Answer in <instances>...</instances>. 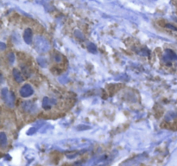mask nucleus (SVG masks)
<instances>
[{
	"label": "nucleus",
	"instance_id": "1",
	"mask_svg": "<svg viewBox=\"0 0 177 166\" xmlns=\"http://www.w3.org/2000/svg\"><path fill=\"white\" fill-rule=\"evenodd\" d=\"M20 95L24 98H27V97H30L34 94V90L32 88V87L29 84H25L24 85L21 89H20Z\"/></svg>",
	"mask_w": 177,
	"mask_h": 166
},
{
	"label": "nucleus",
	"instance_id": "2",
	"mask_svg": "<svg viewBox=\"0 0 177 166\" xmlns=\"http://www.w3.org/2000/svg\"><path fill=\"white\" fill-rule=\"evenodd\" d=\"M1 95H2V99L8 104L12 105L14 103L15 100V95H13V93H11L10 95H8V89L7 88H4L1 92Z\"/></svg>",
	"mask_w": 177,
	"mask_h": 166
},
{
	"label": "nucleus",
	"instance_id": "3",
	"mask_svg": "<svg viewBox=\"0 0 177 166\" xmlns=\"http://www.w3.org/2000/svg\"><path fill=\"white\" fill-rule=\"evenodd\" d=\"M32 38H33L32 30L30 28L26 29L24 33V41H25V43H28V44H30L32 43Z\"/></svg>",
	"mask_w": 177,
	"mask_h": 166
},
{
	"label": "nucleus",
	"instance_id": "4",
	"mask_svg": "<svg viewBox=\"0 0 177 166\" xmlns=\"http://www.w3.org/2000/svg\"><path fill=\"white\" fill-rule=\"evenodd\" d=\"M164 59H167L168 61H175V60H177V55L171 49H167L165 56H164Z\"/></svg>",
	"mask_w": 177,
	"mask_h": 166
},
{
	"label": "nucleus",
	"instance_id": "5",
	"mask_svg": "<svg viewBox=\"0 0 177 166\" xmlns=\"http://www.w3.org/2000/svg\"><path fill=\"white\" fill-rule=\"evenodd\" d=\"M12 74H13L14 79H15V81H16L17 82L21 83L24 81L23 76H22V74H21V72L19 71L17 69H14L13 71H12Z\"/></svg>",
	"mask_w": 177,
	"mask_h": 166
},
{
	"label": "nucleus",
	"instance_id": "6",
	"mask_svg": "<svg viewBox=\"0 0 177 166\" xmlns=\"http://www.w3.org/2000/svg\"><path fill=\"white\" fill-rule=\"evenodd\" d=\"M7 136H6V134L4 132V131H2L1 133H0V144H1V146L2 147H4L5 145H7Z\"/></svg>",
	"mask_w": 177,
	"mask_h": 166
},
{
	"label": "nucleus",
	"instance_id": "7",
	"mask_svg": "<svg viewBox=\"0 0 177 166\" xmlns=\"http://www.w3.org/2000/svg\"><path fill=\"white\" fill-rule=\"evenodd\" d=\"M88 49L92 53H96L97 52V48H96V46L94 43H90V45L88 46Z\"/></svg>",
	"mask_w": 177,
	"mask_h": 166
},
{
	"label": "nucleus",
	"instance_id": "8",
	"mask_svg": "<svg viewBox=\"0 0 177 166\" xmlns=\"http://www.w3.org/2000/svg\"><path fill=\"white\" fill-rule=\"evenodd\" d=\"M8 61L10 63H13L14 61H15V55L13 53H10L9 56H8Z\"/></svg>",
	"mask_w": 177,
	"mask_h": 166
},
{
	"label": "nucleus",
	"instance_id": "9",
	"mask_svg": "<svg viewBox=\"0 0 177 166\" xmlns=\"http://www.w3.org/2000/svg\"><path fill=\"white\" fill-rule=\"evenodd\" d=\"M54 59L55 61H57V62H60V60H61V56H54Z\"/></svg>",
	"mask_w": 177,
	"mask_h": 166
},
{
	"label": "nucleus",
	"instance_id": "10",
	"mask_svg": "<svg viewBox=\"0 0 177 166\" xmlns=\"http://www.w3.org/2000/svg\"><path fill=\"white\" fill-rule=\"evenodd\" d=\"M166 27H168V29H171V30H177L175 26L171 25V24H166Z\"/></svg>",
	"mask_w": 177,
	"mask_h": 166
}]
</instances>
